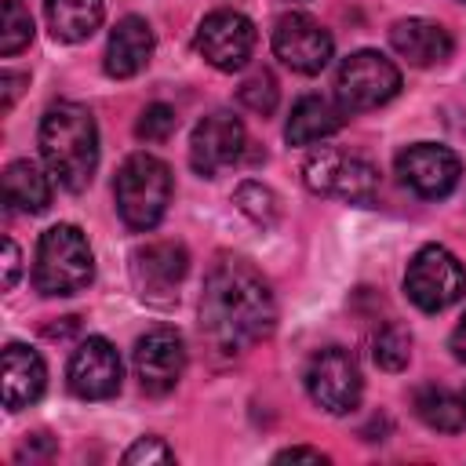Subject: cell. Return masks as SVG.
Returning <instances> with one entry per match:
<instances>
[{
	"label": "cell",
	"mask_w": 466,
	"mask_h": 466,
	"mask_svg": "<svg viewBox=\"0 0 466 466\" xmlns=\"http://www.w3.org/2000/svg\"><path fill=\"white\" fill-rule=\"evenodd\" d=\"M186 371V342L175 328H149L138 342H135V375L138 386L149 397H164L178 386Z\"/></svg>",
	"instance_id": "cell-12"
},
{
	"label": "cell",
	"mask_w": 466,
	"mask_h": 466,
	"mask_svg": "<svg viewBox=\"0 0 466 466\" xmlns=\"http://www.w3.org/2000/svg\"><path fill=\"white\" fill-rule=\"evenodd\" d=\"M371 357L382 371H404L411 360V335L400 324H386L371 339Z\"/></svg>",
	"instance_id": "cell-23"
},
{
	"label": "cell",
	"mask_w": 466,
	"mask_h": 466,
	"mask_svg": "<svg viewBox=\"0 0 466 466\" xmlns=\"http://www.w3.org/2000/svg\"><path fill=\"white\" fill-rule=\"evenodd\" d=\"M237 98H240L244 109H251V113H258V116H269V113L277 109V102H280V87H277V80H273L269 69H258V73H251V76L240 84Z\"/></svg>",
	"instance_id": "cell-26"
},
{
	"label": "cell",
	"mask_w": 466,
	"mask_h": 466,
	"mask_svg": "<svg viewBox=\"0 0 466 466\" xmlns=\"http://www.w3.org/2000/svg\"><path fill=\"white\" fill-rule=\"evenodd\" d=\"M346 124V109L324 95H302L291 106V116L284 124V138L291 146H313L328 135H335Z\"/></svg>",
	"instance_id": "cell-19"
},
{
	"label": "cell",
	"mask_w": 466,
	"mask_h": 466,
	"mask_svg": "<svg viewBox=\"0 0 466 466\" xmlns=\"http://www.w3.org/2000/svg\"><path fill=\"white\" fill-rule=\"evenodd\" d=\"M400 91V69L379 51H353L335 73V95L346 113L386 106Z\"/></svg>",
	"instance_id": "cell-7"
},
{
	"label": "cell",
	"mask_w": 466,
	"mask_h": 466,
	"mask_svg": "<svg viewBox=\"0 0 466 466\" xmlns=\"http://www.w3.org/2000/svg\"><path fill=\"white\" fill-rule=\"evenodd\" d=\"M277 462H328V455L317 451V448H302V444H295V448L277 451Z\"/></svg>",
	"instance_id": "cell-32"
},
{
	"label": "cell",
	"mask_w": 466,
	"mask_h": 466,
	"mask_svg": "<svg viewBox=\"0 0 466 466\" xmlns=\"http://www.w3.org/2000/svg\"><path fill=\"white\" fill-rule=\"evenodd\" d=\"M331 51H335L331 33L317 18H309L302 11H288V15L277 18V25H273V55L288 69L313 76L331 62Z\"/></svg>",
	"instance_id": "cell-10"
},
{
	"label": "cell",
	"mask_w": 466,
	"mask_h": 466,
	"mask_svg": "<svg viewBox=\"0 0 466 466\" xmlns=\"http://www.w3.org/2000/svg\"><path fill=\"white\" fill-rule=\"evenodd\" d=\"M277 328V299L266 277L233 255H222L204 280L200 295V335L211 350L237 357L240 350L269 339Z\"/></svg>",
	"instance_id": "cell-1"
},
{
	"label": "cell",
	"mask_w": 466,
	"mask_h": 466,
	"mask_svg": "<svg viewBox=\"0 0 466 466\" xmlns=\"http://www.w3.org/2000/svg\"><path fill=\"white\" fill-rule=\"evenodd\" d=\"M404 291L422 313H441L466 295V266L441 244H426L411 255Z\"/></svg>",
	"instance_id": "cell-5"
},
{
	"label": "cell",
	"mask_w": 466,
	"mask_h": 466,
	"mask_svg": "<svg viewBox=\"0 0 466 466\" xmlns=\"http://www.w3.org/2000/svg\"><path fill=\"white\" fill-rule=\"evenodd\" d=\"M127 466H142V462H175V451L160 441V437H138L127 451H124Z\"/></svg>",
	"instance_id": "cell-28"
},
{
	"label": "cell",
	"mask_w": 466,
	"mask_h": 466,
	"mask_svg": "<svg viewBox=\"0 0 466 466\" xmlns=\"http://www.w3.org/2000/svg\"><path fill=\"white\" fill-rule=\"evenodd\" d=\"M40 153L58 186L69 193L87 189L98 167V127L91 109L80 102H55L40 120Z\"/></svg>",
	"instance_id": "cell-2"
},
{
	"label": "cell",
	"mask_w": 466,
	"mask_h": 466,
	"mask_svg": "<svg viewBox=\"0 0 466 466\" xmlns=\"http://www.w3.org/2000/svg\"><path fill=\"white\" fill-rule=\"evenodd\" d=\"M397 175L408 189H415L426 200H441L459 186L462 164L448 146L437 142H415L397 153Z\"/></svg>",
	"instance_id": "cell-13"
},
{
	"label": "cell",
	"mask_w": 466,
	"mask_h": 466,
	"mask_svg": "<svg viewBox=\"0 0 466 466\" xmlns=\"http://www.w3.org/2000/svg\"><path fill=\"white\" fill-rule=\"evenodd\" d=\"M18 269H22V251H18V244L7 237V240H4V288H15Z\"/></svg>",
	"instance_id": "cell-30"
},
{
	"label": "cell",
	"mask_w": 466,
	"mask_h": 466,
	"mask_svg": "<svg viewBox=\"0 0 466 466\" xmlns=\"http://www.w3.org/2000/svg\"><path fill=\"white\" fill-rule=\"evenodd\" d=\"M120 375H124L120 353L102 335L84 339L73 350L69 368H66V382H69V390L80 400H106V397H113L120 390Z\"/></svg>",
	"instance_id": "cell-15"
},
{
	"label": "cell",
	"mask_w": 466,
	"mask_h": 466,
	"mask_svg": "<svg viewBox=\"0 0 466 466\" xmlns=\"http://www.w3.org/2000/svg\"><path fill=\"white\" fill-rule=\"evenodd\" d=\"M44 15L58 40L80 44L102 25L106 4L102 0H44Z\"/></svg>",
	"instance_id": "cell-21"
},
{
	"label": "cell",
	"mask_w": 466,
	"mask_h": 466,
	"mask_svg": "<svg viewBox=\"0 0 466 466\" xmlns=\"http://www.w3.org/2000/svg\"><path fill=\"white\" fill-rule=\"evenodd\" d=\"M255 25L248 15L240 11H211L200 29H197V51L204 55L208 66H215L218 73H237L251 62V51H255Z\"/></svg>",
	"instance_id": "cell-9"
},
{
	"label": "cell",
	"mask_w": 466,
	"mask_h": 466,
	"mask_svg": "<svg viewBox=\"0 0 466 466\" xmlns=\"http://www.w3.org/2000/svg\"><path fill=\"white\" fill-rule=\"evenodd\" d=\"M4 197H7V204L15 211L40 215L51 204V182L40 171V164H33V160H11L4 167Z\"/></svg>",
	"instance_id": "cell-20"
},
{
	"label": "cell",
	"mask_w": 466,
	"mask_h": 466,
	"mask_svg": "<svg viewBox=\"0 0 466 466\" xmlns=\"http://www.w3.org/2000/svg\"><path fill=\"white\" fill-rule=\"evenodd\" d=\"M33 40V15L18 0H4L0 7V55H18Z\"/></svg>",
	"instance_id": "cell-25"
},
{
	"label": "cell",
	"mask_w": 466,
	"mask_h": 466,
	"mask_svg": "<svg viewBox=\"0 0 466 466\" xmlns=\"http://www.w3.org/2000/svg\"><path fill=\"white\" fill-rule=\"evenodd\" d=\"M29 76L25 73H11V69H4L0 73V87H4V113L15 106V98H18V91H22V84H25Z\"/></svg>",
	"instance_id": "cell-31"
},
{
	"label": "cell",
	"mask_w": 466,
	"mask_h": 466,
	"mask_svg": "<svg viewBox=\"0 0 466 466\" xmlns=\"http://www.w3.org/2000/svg\"><path fill=\"white\" fill-rule=\"evenodd\" d=\"M306 390L313 404H320L328 415H350L364 393V379H360L353 353L342 346L317 350L306 364Z\"/></svg>",
	"instance_id": "cell-8"
},
{
	"label": "cell",
	"mask_w": 466,
	"mask_h": 466,
	"mask_svg": "<svg viewBox=\"0 0 466 466\" xmlns=\"http://www.w3.org/2000/svg\"><path fill=\"white\" fill-rule=\"evenodd\" d=\"M113 193L120 218L131 229L146 233L164 218L171 204V167L153 153H131L116 171Z\"/></svg>",
	"instance_id": "cell-3"
},
{
	"label": "cell",
	"mask_w": 466,
	"mask_h": 466,
	"mask_svg": "<svg viewBox=\"0 0 466 466\" xmlns=\"http://www.w3.org/2000/svg\"><path fill=\"white\" fill-rule=\"evenodd\" d=\"M47 386V368L44 357L22 342H7L4 346V408L7 411H22L33 400H40Z\"/></svg>",
	"instance_id": "cell-18"
},
{
	"label": "cell",
	"mask_w": 466,
	"mask_h": 466,
	"mask_svg": "<svg viewBox=\"0 0 466 466\" xmlns=\"http://www.w3.org/2000/svg\"><path fill=\"white\" fill-rule=\"evenodd\" d=\"M244 146H248V131H244L240 116H233V113H208L193 127V135H189V164H193L197 175L211 178L222 167L237 164Z\"/></svg>",
	"instance_id": "cell-14"
},
{
	"label": "cell",
	"mask_w": 466,
	"mask_h": 466,
	"mask_svg": "<svg viewBox=\"0 0 466 466\" xmlns=\"http://www.w3.org/2000/svg\"><path fill=\"white\" fill-rule=\"evenodd\" d=\"M95 258L87 248V237L80 226L58 222L47 233H40L36 262H33V284L44 295H76L91 284Z\"/></svg>",
	"instance_id": "cell-4"
},
{
	"label": "cell",
	"mask_w": 466,
	"mask_h": 466,
	"mask_svg": "<svg viewBox=\"0 0 466 466\" xmlns=\"http://www.w3.org/2000/svg\"><path fill=\"white\" fill-rule=\"evenodd\" d=\"M462 408H466V393H462Z\"/></svg>",
	"instance_id": "cell-34"
},
{
	"label": "cell",
	"mask_w": 466,
	"mask_h": 466,
	"mask_svg": "<svg viewBox=\"0 0 466 466\" xmlns=\"http://www.w3.org/2000/svg\"><path fill=\"white\" fill-rule=\"evenodd\" d=\"M415 415L430 426V430H441V433H459L462 422H466V408H462V397L441 390V386H422L415 393Z\"/></svg>",
	"instance_id": "cell-22"
},
{
	"label": "cell",
	"mask_w": 466,
	"mask_h": 466,
	"mask_svg": "<svg viewBox=\"0 0 466 466\" xmlns=\"http://www.w3.org/2000/svg\"><path fill=\"white\" fill-rule=\"evenodd\" d=\"M451 350H455L459 360H466V313H462V320H459L455 331H451Z\"/></svg>",
	"instance_id": "cell-33"
},
{
	"label": "cell",
	"mask_w": 466,
	"mask_h": 466,
	"mask_svg": "<svg viewBox=\"0 0 466 466\" xmlns=\"http://www.w3.org/2000/svg\"><path fill=\"white\" fill-rule=\"evenodd\" d=\"M390 44L400 58H408L411 66L426 69V66H441L451 58V33L441 22L430 18H400L390 29Z\"/></svg>",
	"instance_id": "cell-16"
},
{
	"label": "cell",
	"mask_w": 466,
	"mask_h": 466,
	"mask_svg": "<svg viewBox=\"0 0 466 466\" xmlns=\"http://www.w3.org/2000/svg\"><path fill=\"white\" fill-rule=\"evenodd\" d=\"M175 127H178V116H175V109H171L167 102H153V106H146V109L138 113L135 135H138L142 142H167Z\"/></svg>",
	"instance_id": "cell-27"
},
{
	"label": "cell",
	"mask_w": 466,
	"mask_h": 466,
	"mask_svg": "<svg viewBox=\"0 0 466 466\" xmlns=\"http://www.w3.org/2000/svg\"><path fill=\"white\" fill-rule=\"evenodd\" d=\"M153 55V29L138 15H124L106 40V73L116 80H127L149 66Z\"/></svg>",
	"instance_id": "cell-17"
},
{
	"label": "cell",
	"mask_w": 466,
	"mask_h": 466,
	"mask_svg": "<svg viewBox=\"0 0 466 466\" xmlns=\"http://www.w3.org/2000/svg\"><path fill=\"white\" fill-rule=\"evenodd\" d=\"M302 182L317 197H335L346 204H371L379 193V171L353 153L342 149H317L302 164Z\"/></svg>",
	"instance_id": "cell-6"
},
{
	"label": "cell",
	"mask_w": 466,
	"mask_h": 466,
	"mask_svg": "<svg viewBox=\"0 0 466 466\" xmlns=\"http://www.w3.org/2000/svg\"><path fill=\"white\" fill-rule=\"evenodd\" d=\"M55 455V441H51V433H33V437H25L22 441V448H18V462H33V459H51Z\"/></svg>",
	"instance_id": "cell-29"
},
{
	"label": "cell",
	"mask_w": 466,
	"mask_h": 466,
	"mask_svg": "<svg viewBox=\"0 0 466 466\" xmlns=\"http://www.w3.org/2000/svg\"><path fill=\"white\" fill-rule=\"evenodd\" d=\"M189 269V251L178 240H149L131 255V273H135V288L146 302L167 306L175 302V288L182 284Z\"/></svg>",
	"instance_id": "cell-11"
},
{
	"label": "cell",
	"mask_w": 466,
	"mask_h": 466,
	"mask_svg": "<svg viewBox=\"0 0 466 466\" xmlns=\"http://www.w3.org/2000/svg\"><path fill=\"white\" fill-rule=\"evenodd\" d=\"M233 204H237L255 226H273V222L280 218V200H277V193H273L269 186L255 182V178H248V182L237 186Z\"/></svg>",
	"instance_id": "cell-24"
}]
</instances>
